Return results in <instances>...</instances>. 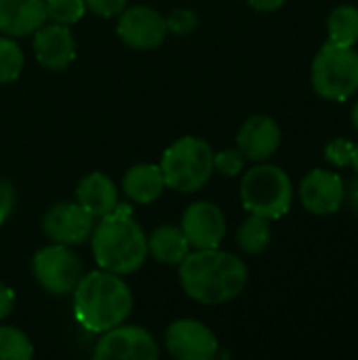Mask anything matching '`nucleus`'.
<instances>
[{
	"instance_id": "nucleus-8",
	"label": "nucleus",
	"mask_w": 358,
	"mask_h": 360,
	"mask_svg": "<svg viewBox=\"0 0 358 360\" xmlns=\"http://www.w3.org/2000/svg\"><path fill=\"white\" fill-rule=\"evenodd\" d=\"M158 354L152 333L137 325H116L103 331L93 350L97 360H156Z\"/></svg>"
},
{
	"instance_id": "nucleus-32",
	"label": "nucleus",
	"mask_w": 358,
	"mask_h": 360,
	"mask_svg": "<svg viewBox=\"0 0 358 360\" xmlns=\"http://www.w3.org/2000/svg\"><path fill=\"white\" fill-rule=\"evenodd\" d=\"M346 200H348L350 209L358 215V177L348 184V188H346Z\"/></svg>"
},
{
	"instance_id": "nucleus-12",
	"label": "nucleus",
	"mask_w": 358,
	"mask_h": 360,
	"mask_svg": "<svg viewBox=\"0 0 358 360\" xmlns=\"http://www.w3.org/2000/svg\"><path fill=\"white\" fill-rule=\"evenodd\" d=\"M300 200L308 213L333 215L346 202V184L338 173L314 169L300 184Z\"/></svg>"
},
{
	"instance_id": "nucleus-29",
	"label": "nucleus",
	"mask_w": 358,
	"mask_h": 360,
	"mask_svg": "<svg viewBox=\"0 0 358 360\" xmlns=\"http://www.w3.org/2000/svg\"><path fill=\"white\" fill-rule=\"evenodd\" d=\"M15 200H17L15 188L11 186V181L0 177V226L11 217V213L15 209Z\"/></svg>"
},
{
	"instance_id": "nucleus-24",
	"label": "nucleus",
	"mask_w": 358,
	"mask_h": 360,
	"mask_svg": "<svg viewBox=\"0 0 358 360\" xmlns=\"http://www.w3.org/2000/svg\"><path fill=\"white\" fill-rule=\"evenodd\" d=\"M46 19L61 25H72L80 21L87 13L84 0H44Z\"/></svg>"
},
{
	"instance_id": "nucleus-20",
	"label": "nucleus",
	"mask_w": 358,
	"mask_h": 360,
	"mask_svg": "<svg viewBox=\"0 0 358 360\" xmlns=\"http://www.w3.org/2000/svg\"><path fill=\"white\" fill-rule=\"evenodd\" d=\"M272 240V228H270V219L262 217V215H249L238 232H236V243L238 247L247 253V255H260L262 251L268 249Z\"/></svg>"
},
{
	"instance_id": "nucleus-6",
	"label": "nucleus",
	"mask_w": 358,
	"mask_h": 360,
	"mask_svg": "<svg viewBox=\"0 0 358 360\" xmlns=\"http://www.w3.org/2000/svg\"><path fill=\"white\" fill-rule=\"evenodd\" d=\"M312 86L327 101H346L358 91V51L327 40L312 61Z\"/></svg>"
},
{
	"instance_id": "nucleus-13",
	"label": "nucleus",
	"mask_w": 358,
	"mask_h": 360,
	"mask_svg": "<svg viewBox=\"0 0 358 360\" xmlns=\"http://www.w3.org/2000/svg\"><path fill=\"white\" fill-rule=\"evenodd\" d=\"M179 228L192 249H215L226 236V217L215 202L198 200L184 211Z\"/></svg>"
},
{
	"instance_id": "nucleus-19",
	"label": "nucleus",
	"mask_w": 358,
	"mask_h": 360,
	"mask_svg": "<svg viewBox=\"0 0 358 360\" xmlns=\"http://www.w3.org/2000/svg\"><path fill=\"white\" fill-rule=\"evenodd\" d=\"M190 249L192 247L179 226L162 224L148 236V255L165 266H179Z\"/></svg>"
},
{
	"instance_id": "nucleus-14",
	"label": "nucleus",
	"mask_w": 358,
	"mask_h": 360,
	"mask_svg": "<svg viewBox=\"0 0 358 360\" xmlns=\"http://www.w3.org/2000/svg\"><path fill=\"white\" fill-rule=\"evenodd\" d=\"M281 127L276 124L274 118L257 114L245 120L236 135V146L243 152L245 160L251 162H264L270 156L276 154L281 146Z\"/></svg>"
},
{
	"instance_id": "nucleus-9",
	"label": "nucleus",
	"mask_w": 358,
	"mask_h": 360,
	"mask_svg": "<svg viewBox=\"0 0 358 360\" xmlns=\"http://www.w3.org/2000/svg\"><path fill=\"white\" fill-rule=\"evenodd\" d=\"M165 346L171 356L179 360H211L219 352L215 333L200 321L179 319L169 325Z\"/></svg>"
},
{
	"instance_id": "nucleus-31",
	"label": "nucleus",
	"mask_w": 358,
	"mask_h": 360,
	"mask_svg": "<svg viewBox=\"0 0 358 360\" xmlns=\"http://www.w3.org/2000/svg\"><path fill=\"white\" fill-rule=\"evenodd\" d=\"M255 11H262V13H272V11H279L285 0H247Z\"/></svg>"
},
{
	"instance_id": "nucleus-3",
	"label": "nucleus",
	"mask_w": 358,
	"mask_h": 360,
	"mask_svg": "<svg viewBox=\"0 0 358 360\" xmlns=\"http://www.w3.org/2000/svg\"><path fill=\"white\" fill-rule=\"evenodd\" d=\"M74 293V316L82 329L103 333L122 325L133 310V293L120 274L95 270L82 274Z\"/></svg>"
},
{
	"instance_id": "nucleus-34",
	"label": "nucleus",
	"mask_w": 358,
	"mask_h": 360,
	"mask_svg": "<svg viewBox=\"0 0 358 360\" xmlns=\"http://www.w3.org/2000/svg\"><path fill=\"white\" fill-rule=\"evenodd\" d=\"M352 124L357 127V131H358V101H357V105L352 108Z\"/></svg>"
},
{
	"instance_id": "nucleus-22",
	"label": "nucleus",
	"mask_w": 358,
	"mask_h": 360,
	"mask_svg": "<svg viewBox=\"0 0 358 360\" xmlns=\"http://www.w3.org/2000/svg\"><path fill=\"white\" fill-rule=\"evenodd\" d=\"M34 356L32 342L17 327L0 325V360H30Z\"/></svg>"
},
{
	"instance_id": "nucleus-17",
	"label": "nucleus",
	"mask_w": 358,
	"mask_h": 360,
	"mask_svg": "<svg viewBox=\"0 0 358 360\" xmlns=\"http://www.w3.org/2000/svg\"><path fill=\"white\" fill-rule=\"evenodd\" d=\"M76 202L84 207L93 217H103L118 207V188L110 175L93 171L78 181Z\"/></svg>"
},
{
	"instance_id": "nucleus-15",
	"label": "nucleus",
	"mask_w": 358,
	"mask_h": 360,
	"mask_svg": "<svg viewBox=\"0 0 358 360\" xmlns=\"http://www.w3.org/2000/svg\"><path fill=\"white\" fill-rule=\"evenodd\" d=\"M34 53L40 65L49 70H63L76 57V42L70 25L51 23L34 32Z\"/></svg>"
},
{
	"instance_id": "nucleus-5",
	"label": "nucleus",
	"mask_w": 358,
	"mask_h": 360,
	"mask_svg": "<svg viewBox=\"0 0 358 360\" xmlns=\"http://www.w3.org/2000/svg\"><path fill=\"white\" fill-rule=\"evenodd\" d=\"M241 202L253 215L281 219L291 209L293 184L281 167L255 165L241 179Z\"/></svg>"
},
{
	"instance_id": "nucleus-23",
	"label": "nucleus",
	"mask_w": 358,
	"mask_h": 360,
	"mask_svg": "<svg viewBox=\"0 0 358 360\" xmlns=\"http://www.w3.org/2000/svg\"><path fill=\"white\" fill-rule=\"evenodd\" d=\"M23 70V51L11 36H0V82H13Z\"/></svg>"
},
{
	"instance_id": "nucleus-30",
	"label": "nucleus",
	"mask_w": 358,
	"mask_h": 360,
	"mask_svg": "<svg viewBox=\"0 0 358 360\" xmlns=\"http://www.w3.org/2000/svg\"><path fill=\"white\" fill-rule=\"evenodd\" d=\"M13 306H15V291L4 283H0V323L13 312Z\"/></svg>"
},
{
	"instance_id": "nucleus-16",
	"label": "nucleus",
	"mask_w": 358,
	"mask_h": 360,
	"mask_svg": "<svg viewBox=\"0 0 358 360\" xmlns=\"http://www.w3.org/2000/svg\"><path fill=\"white\" fill-rule=\"evenodd\" d=\"M46 23L44 0H0V32L11 38L34 34Z\"/></svg>"
},
{
	"instance_id": "nucleus-1",
	"label": "nucleus",
	"mask_w": 358,
	"mask_h": 360,
	"mask_svg": "<svg viewBox=\"0 0 358 360\" xmlns=\"http://www.w3.org/2000/svg\"><path fill=\"white\" fill-rule=\"evenodd\" d=\"M184 293L205 306H219L236 300L247 283L249 270L234 253L215 249H194L179 264Z\"/></svg>"
},
{
	"instance_id": "nucleus-25",
	"label": "nucleus",
	"mask_w": 358,
	"mask_h": 360,
	"mask_svg": "<svg viewBox=\"0 0 358 360\" xmlns=\"http://www.w3.org/2000/svg\"><path fill=\"white\" fill-rule=\"evenodd\" d=\"M213 167L215 171H219L222 175L234 177L243 171L245 167V156L238 148H228L222 152H213Z\"/></svg>"
},
{
	"instance_id": "nucleus-21",
	"label": "nucleus",
	"mask_w": 358,
	"mask_h": 360,
	"mask_svg": "<svg viewBox=\"0 0 358 360\" xmlns=\"http://www.w3.org/2000/svg\"><path fill=\"white\" fill-rule=\"evenodd\" d=\"M329 40L342 46H354L358 42V8L352 4H342L331 11L327 19Z\"/></svg>"
},
{
	"instance_id": "nucleus-10",
	"label": "nucleus",
	"mask_w": 358,
	"mask_h": 360,
	"mask_svg": "<svg viewBox=\"0 0 358 360\" xmlns=\"http://www.w3.org/2000/svg\"><path fill=\"white\" fill-rule=\"evenodd\" d=\"M116 32L124 44L137 51H150L165 42L167 38V19L146 4L127 6L120 13Z\"/></svg>"
},
{
	"instance_id": "nucleus-4",
	"label": "nucleus",
	"mask_w": 358,
	"mask_h": 360,
	"mask_svg": "<svg viewBox=\"0 0 358 360\" xmlns=\"http://www.w3.org/2000/svg\"><path fill=\"white\" fill-rule=\"evenodd\" d=\"M167 188L179 194L200 190L213 175V148L200 137H181L165 150L160 160Z\"/></svg>"
},
{
	"instance_id": "nucleus-26",
	"label": "nucleus",
	"mask_w": 358,
	"mask_h": 360,
	"mask_svg": "<svg viewBox=\"0 0 358 360\" xmlns=\"http://www.w3.org/2000/svg\"><path fill=\"white\" fill-rule=\"evenodd\" d=\"M352 152H354V143L348 141L346 137H338L325 146V158L335 167H348L352 160Z\"/></svg>"
},
{
	"instance_id": "nucleus-27",
	"label": "nucleus",
	"mask_w": 358,
	"mask_h": 360,
	"mask_svg": "<svg viewBox=\"0 0 358 360\" xmlns=\"http://www.w3.org/2000/svg\"><path fill=\"white\" fill-rule=\"evenodd\" d=\"M167 27H169L171 32L179 34V36L190 34V32L196 27V17H194V13L179 8V11H175V13L167 19Z\"/></svg>"
},
{
	"instance_id": "nucleus-33",
	"label": "nucleus",
	"mask_w": 358,
	"mask_h": 360,
	"mask_svg": "<svg viewBox=\"0 0 358 360\" xmlns=\"http://www.w3.org/2000/svg\"><path fill=\"white\" fill-rule=\"evenodd\" d=\"M350 167H354V171L358 173V143L354 146V152H352V160H350Z\"/></svg>"
},
{
	"instance_id": "nucleus-7",
	"label": "nucleus",
	"mask_w": 358,
	"mask_h": 360,
	"mask_svg": "<svg viewBox=\"0 0 358 360\" xmlns=\"http://www.w3.org/2000/svg\"><path fill=\"white\" fill-rule=\"evenodd\" d=\"M32 274L44 291L53 295H68L76 289L84 272L80 259L70 251V247L53 243L34 253Z\"/></svg>"
},
{
	"instance_id": "nucleus-18",
	"label": "nucleus",
	"mask_w": 358,
	"mask_h": 360,
	"mask_svg": "<svg viewBox=\"0 0 358 360\" xmlns=\"http://www.w3.org/2000/svg\"><path fill=\"white\" fill-rule=\"evenodd\" d=\"M165 175L160 171V165L141 162L131 167L122 177V192L129 200L137 205H150L158 200L165 192Z\"/></svg>"
},
{
	"instance_id": "nucleus-2",
	"label": "nucleus",
	"mask_w": 358,
	"mask_h": 360,
	"mask_svg": "<svg viewBox=\"0 0 358 360\" xmlns=\"http://www.w3.org/2000/svg\"><path fill=\"white\" fill-rule=\"evenodd\" d=\"M91 249L95 264L114 274L137 272L148 257V234L133 217L129 205H120L99 217L91 232Z\"/></svg>"
},
{
	"instance_id": "nucleus-28",
	"label": "nucleus",
	"mask_w": 358,
	"mask_h": 360,
	"mask_svg": "<svg viewBox=\"0 0 358 360\" xmlns=\"http://www.w3.org/2000/svg\"><path fill=\"white\" fill-rule=\"evenodd\" d=\"M129 0H84L87 8L99 17H116L127 8Z\"/></svg>"
},
{
	"instance_id": "nucleus-11",
	"label": "nucleus",
	"mask_w": 358,
	"mask_h": 360,
	"mask_svg": "<svg viewBox=\"0 0 358 360\" xmlns=\"http://www.w3.org/2000/svg\"><path fill=\"white\" fill-rule=\"evenodd\" d=\"M95 217L78 202H59L51 207L42 217V232L49 240L76 247L91 238Z\"/></svg>"
}]
</instances>
